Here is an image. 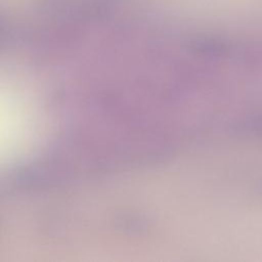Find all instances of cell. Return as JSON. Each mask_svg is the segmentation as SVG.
<instances>
[{
    "instance_id": "1",
    "label": "cell",
    "mask_w": 262,
    "mask_h": 262,
    "mask_svg": "<svg viewBox=\"0 0 262 262\" xmlns=\"http://www.w3.org/2000/svg\"><path fill=\"white\" fill-rule=\"evenodd\" d=\"M2 110V148L6 149L8 158L20 147L29 132V118L26 107L17 93L8 87L7 98L3 100Z\"/></svg>"
}]
</instances>
